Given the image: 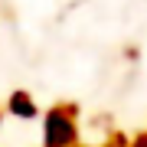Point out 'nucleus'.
Returning <instances> with one entry per match:
<instances>
[{"label":"nucleus","mask_w":147,"mask_h":147,"mask_svg":"<svg viewBox=\"0 0 147 147\" xmlns=\"http://www.w3.org/2000/svg\"><path fill=\"white\" fill-rule=\"evenodd\" d=\"M0 124H3V115H0Z\"/></svg>","instance_id":"3"},{"label":"nucleus","mask_w":147,"mask_h":147,"mask_svg":"<svg viewBox=\"0 0 147 147\" xmlns=\"http://www.w3.org/2000/svg\"><path fill=\"white\" fill-rule=\"evenodd\" d=\"M7 111H10L13 118H20V121H36V118H39V108H36V101H33V95L23 92V88L10 92V98H7Z\"/></svg>","instance_id":"2"},{"label":"nucleus","mask_w":147,"mask_h":147,"mask_svg":"<svg viewBox=\"0 0 147 147\" xmlns=\"http://www.w3.org/2000/svg\"><path fill=\"white\" fill-rule=\"evenodd\" d=\"M79 124H75V105H56L42 118V147H75Z\"/></svg>","instance_id":"1"}]
</instances>
